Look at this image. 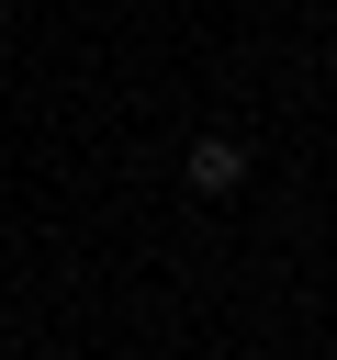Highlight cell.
Returning <instances> with one entry per match:
<instances>
[{
  "label": "cell",
  "instance_id": "cell-1",
  "mask_svg": "<svg viewBox=\"0 0 337 360\" xmlns=\"http://www.w3.org/2000/svg\"><path fill=\"white\" fill-rule=\"evenodd\" d=\"M180 180H191L202 202H225V191L247 180V146H236V135H191V158H180Z\"/></svg>",
  "mask_w": 337,
  "mask_h": 360
}]
</instances>
